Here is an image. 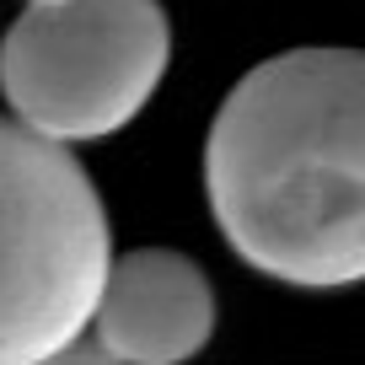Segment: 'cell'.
I'll use <instances>...</instances> for the list:
<instances>
[{
    "instance_id": "cell-1",
    "label": "cell",
    "mask_w": 365,
    "mask_h": 365,
    "mask_svg": "<svg viewBox=\"0 0 365 365\" xmlns=\"http://www.w3.org/2000/svg\"><path fill=\"white\" fill-rule=\"evenodd\" d=\"M220 237L279 285L365 279V54L290 48L231 86L205 140Z\"/></svg>"
},
{
    "instance_id": "cell-2",
    "label": "cell",
    "mask_w": 365,
    "mask_h": 365,
    "mask_svg": "<svg viewBox=\"0 0 365 365\" xmlns=\"http://www.w3.org/2000/svg\"><path fill=\"white\" fill-rule=\"evenodd\" d=\"M113 231L65 140L0 113V365H38L91 328Z\"/></svg>"
},
{
    "instance_id": "cell-3",
    "label": "cell",
    "mask_w": 365,
    "mask_h": 365,
    "mask_svg": "<svg viewBox=\"0 0 365 365\" xmlns=\"http://www.w3.org/2000/svg\"><path fill=\"white\" fill-rule=\"evenodd\" d=\"M167 54L161 0L27 6L0 38V91L48 140H108L156 97Z\"/></svg>"
},
{
    "instance_id": "cell-4",
    "label": "cell",
    "mask_w": 365,
    "mask_h": 365,
    "mask_svg": "<svg viewBox=\"0 0 365 365\" xmlns=\"http://www.w3.org/2000/svg\"><path fill=\"white\" fill-rule=\"evenodd\" d=\"M91 328L124 365H182L215 333V290L194 258L140 247L113 258Z\"/></svg>"
},
{
    "instance_id": "cell-5",
    "label": "cell",
    "mask_w": 365,
    "mask_h": 365,
    "mask_svg": "<svg viewBox=\"0 0 365 365\" xmlns=\"http://www.w3.org/2000/svg\"><path fill=\"white\" fill-rule=\"evenodd\" d=\"M38 365H124V360H118V354L97 339V328H86L81 339H70L65 349H54L48 360H38Z\"/></svg>"
},
{
    "instance_id": "cell-6",
    "label": "cell",
    "mask_w": 365,
    "mask_h": 365,
    "mask_svg": "<svg viewBox=\"0 0 365 365\" xmlns=\"http://www.w3.org/2000/svg\"><path fill=\"white\" fill-rule=\"evenodd\" d=\"M27 6H59V0H27Z\"/></svg>"
}]
</instances>
